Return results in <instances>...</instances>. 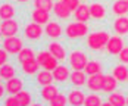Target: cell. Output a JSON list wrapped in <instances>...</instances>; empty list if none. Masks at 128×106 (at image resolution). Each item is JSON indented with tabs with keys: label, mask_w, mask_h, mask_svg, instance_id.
<instances>
[{
	"label": "cell",
	"mask_w": 128,
	"mask_h": 106,
	"mask_svg": "<svg viewBox=\"0 0 128 106\" xmlns=\"http://www.w3.org/2000/svg\"><path fill=\"white\" fill-rule=\"evenodd\" d=\"M71 66L69 65H64V64H59L52 72H53V77H54V81L59 82V84H64L66 81H69V77H71Z\"/></svg>",
	"instance_id": "8fae6325"
},
{
	"label": "cell",
	"mask_w": 128,
	"mask_h": 106,
	"mask_svg": "<svg viewBox=\"0 0 128 106\" xmlns=\"http://www.w3.org/2000/svg\"><path fill=\"white\" fill-rule=\"evenodd\" d=\"M49 56H52V53H50V50H49L47 47H46L44 50H40V52H37V54H36V59H37V62L40 64V66L46 62V59H47Z\"/></svg>",
	"instance_id": "d590c367"
},
{
	"label": "cell",
	"mask_w": 128,
	"mask_h": 106,
	"mask_svg": "<svg viewBox=\"0 0 128 106\" xmlns=\"http://www.w3.org/2000/svg\"><path fill=\"white\" fill-rule=\"evenodd\" d=\"M112 75L115 77L119 82H127L128 80V65L125 64H116L114 68H112Z\"/></svg>",
	"instance_id": "484cf974"
},
{
	"label": "cell",
	"mask_w": 128,
	"mask_h": 106,
	"mask_svg": "<svg viewBox=\"0 0 128 106\" xmlns=\"http://www.w3.org/2000/svg\"><path fill=\"white\" fill-rule=\"evenodd\" d=\"M15 2H16L18 4H26V3H30L31 0H15Z\"/></svg>",
	"instance_id": "b9f144b4"
},
{
	"label": "cell",
	"mask_w": 128,
	"mask_h": 106,
	"mask_svg": "<svg viewBox=\"0 0 128 106\" xmlns=\"http://www.w3.org/2000/svg\"><path fill=\"white\" fill-rule=\"evenodd\" d=\"M68 65L71 69H84L88 62V54L82 49H74L68 53Z\"/></svg>",
	"instance_id": "3957f363"
},
{
	"label": "cell",
	"mask_w": 128,
	"mask_h": 106,
	"mask_svg": "<svg viewBox=\"0 0 128 106\" xmlns=\"http://www.w3.org/2000/svg\"><path fill=\"white\" fill-rule=\"evenodd\" d=\"M19 22L12 18V19H4V21H0V30L3 32V37H12L16 36L19 32Z\"/></svg>",
	"instance_id": "9c48e42d"
},
{
	"label": "cell",
	"mask_w": 128,
	"mask_h": 106,
	"mask_svg": "<svg viewBox=\"0 0 128 106\" xmlns=\"http://www.w3.org/2000/svg\"><path fill=\"white\" fill-rule=\"evenodd\" d=\"M118 86H119V81L112 75V74H104V78H103V87L102 92L109 94V93L118 90Z\"/></svg>",
	"instance_id": "cb8c5ba5"
},
{
	"label": "cell",
	"mask_w": 128,
	"mask_h": 106,
	"mask_svg": "<svg viewBox=\"0 0 128 106\" xmlns=\"http://www.w3.org/2000/svg\"><path fill=\"white\" fill-rule=\"evenodd\" d=\"M31 19H32L34 22L40 24V25H46V24L50 21V13H49V10L34 8V9L31 10Z\"/></svg>",
	"instance_id": "7402d4cb"
},
{
	"label": "cell",
	"mask_w": 128,
	"mask_h": 106,
	"mask_svg": "<svg viewBox=\"0 0 128 106\" xmlns=\"http://www.w3.org/2000/svg\"><path fill=\"white\" fill-rule=\"evenodd\" d=\"M54 81V77H53V72L49 71V69H40L38 72L36 74V82L38 84L40 87L43 86H47V84H52Z\"/></svg>",
	"instance_id": "603a6c76"
},
{
	"label": "cell",
	"mask_w": 128,
	"mask_h": 106,
	"mask_svg": "<svg viewBox=\"0 0 128 106\" xmlns=\"http://www.w3.org/2000/svg\"><path fill=\"white\" fill-rule=\"evenodd\" d=\"M118 60H119L121 64L128 65V46H125V47L121 50V53L118 54Z\"/></svg>",
	"instance_id": "74e56055"
},
{
	"label": "cell",
	"mask_w": 128,
	"mask_h": 106,
	"mask_svg": "<svg viewBox=\"0 0 128 106\" xmlns=\"http://www.w3.org/2000/svg\"><path fill=\"white\" fill-rule=\"evenodd\" d=\"M36 49L32 47V46H24L22 47V50L16 54V59H18V64H22V62H25V60H30V59H34L36 58Z\"/></svg>",
	"instance_id": "4316f807"
},
{
	"label": "cell",
	"mask_w": 128,
	"mask_h": 106,
	"mask_svg": "<svg viewBox=\"0 0 128 106\" xmlns=\"http://www.w3.org/2000/svg\"><path fill=\"white\" fill-rule=\"evenodd\" d=\"M112 28L115 34L119 36H128V16H116L112 22Z\"/></svg>",
	"instance_id": "d6986e66"
},
{
	"label": "cell",
	"mask_w": 128,
	"mask_h": 106,
	"mask_svg": "<svg viewBox=\"0 0 128 106\" xmlns=\"http://www.w3.org/2000/svg\"><path fill=\"white\" fill-rule=\"evenodd\" d=\"M90 32V25L81 21H71L65 26V37L68 40H81Z\"/></svg>",
	"instance_id": "7a4b0ae2"
},
{
	"label": "cell",
	"mask_w": 128,
	"mask_h": 106,
	"mask_svg": "<svg viewBox=\"0 0 128 106\" xmlns=\"http://www.w3.org/2000/svg\"><path fill=\"white\" fill-rule=\"evenodd\" d=\"M3 105H8V106H19V102H18V97L16 94H9L3 99Z\"/></svg>",
	"instance_id": "8d00e7d4"
},
{
	"label": "cell",
	"mask_w": 128,
	"mask_h": 106,
	"mask_svg": "<svg viewBox=\"0 0 128 106\" xmlns=\"http://www.w3.org/2000/svg\"><path fill=\"white\" fill-rule=\"evenodd\" d=\"M90 8V15L94 21H103L108 15V10L104 8V4L99 3V2H93L91 4H88Z\"/></svg>",
	"instance_id": "ac0fdd59"
},
{
	"label": "cell",
	"mask_w": 128,
	"mask_h": 106,
	"mask_svg": "<svg viewBox=\"0 0 128 106\" xmlns=\"http://www.w3.org/2000/svg\"><path fill=\"white\" fill-rule=\"evenodd\" d=\"M104 103L110 106H124L127 105V96L122 92H119V90H115V92L109 93V96H108Z\"/></svg>",
	"instance_id": "44dd1931"
},
{
	"label": "cell",
	"mask_w": 128,
	"mask_h": 106,
	"mask_svg": "<svg viewBox=\"0 0 128 106\" xmlns=\"http://www.w3.org/2000/svg\"><path fill=\"white\" fill-rule=\"evenodd\" d=\"M16 97H18V102H19V106H26L32 103V94L28 90H21L19 93H16Z\"/></svg>",
	"instance_id": "1f68e13d"
},
{
	"label": "cell",
	"mask_w": 128,
	"mask_h": 106,
	"mask_svg": "<svg viewBox=\"0 0 128 106\" xmlns=\"http://www.w3.org/2000/svg\"><path fill=\"white\" fill-rule=\"evenodd\" d=\"M58 93H59V87L52 82V84H47V86H43L41 87V90H40V99L44 103H49L50 105V102L56 97Z\"/></svg>",
	"instance_id": "2e32d148"
},
{
	"label": "cell",
	"mask_w": 128,
	"mask_h": 106,
	"mask_svg": "<svg viewBox=\"0 0 128 106\" xmlns=\"http://www.w3.org/2000/svg\"><path fill=\"white\" fill-rule=\"evenodd\" d=\"M58 65H59V60H58V59H56V58L52 54V56H49V58L46 59V62L41 65V68H44V69H49V71H53V69H54Z\"/></svg>",
	"instance_id": "e575fe53"
},
{
	"label": "cell",
	"mask_w": 128,
	"mask_h": 106,
	"mask_svg": "<svg viewBox=\"0 0 128 106\" xmlns=\"http://www.w3.org/2000/svg\"><path fill=\"white\" fill-rule=\"evenodd\" d=\"M112 13L115 16H125L128 13V2L127 0H115L112 4Z\"/></svg>",
	"instance_id": "83f0119b"
},
{
	"label": "cell",
	"mask_w": 128,
	"mask_h": 106,
	"mask_svg": "<svg viewBox=\"0 0 128 106\" xmlns=\"http://www.w3.org/2000/svg\"><path fill=\"white\" fill-rule=\"evenodd\" d=\"M4 93H6V88H4V86L0 82V99H3V97H4Z\"/></svg>",
	"instance_id": "60d3db41"
},
{
	"label": "cell",
	"mask_w": 128,
	"mask_h": 106,
	"mask_svg": "<svg viewBox=\"0 0 128 106\" xmlns=\"http://www.w3.org/2000/svg\"><path fill=\"white\" fill-rule=\"evenodd\" d=\"M87 72L84 69H72L71 71V77H69V82L72 87H78V88H82L86 87L87 84Z\"/></svg>",
	"instance_id": "30bf717a"
},
{
	"label": "cell",
	"mask_w": 128,
	"mask_h": 106,
	"mask_svg": "<svg viewBox=\"0 0 128 106\" xmlns=\"http://www.w3.org/2000/svg\"><path fill=\"white\" fill-rule=\"evenodd\" d=\"M72 15H74L75 21H81V22H88V19L91 18L90 8H88V4H86V3H80V6L74 10Z\"/></svg>",
	"instance_id": "d4e9b609"
},
{
	"label": "cell",
	"mask_w": 128,
	"mask_h": 106,
	"mask_svg": "<svg viewBox=\"0 0 128 106\" xmlns=\"http://www.w3.org/2000/svg\"><path fill=\"white\" fill-rule=\"evenodd\" d=\"M2 80H3V78H2V75H0V82H2Z\"/></svg>",
	"instance_id": "f6af8a7d"
},
{
	"label": "cell",
	"mask_w": 128,
	"mask_h": 106,
	"mask_svg": "<svg viewBox=\"0 0 128 106\" xmlns=\"http://www.w3.org/2000/svg\"><path fill=\"white\" fill-rule=\"evenodd\" d=\"M124 47H125V41L122 38V36L115 34V36H110V38L106 44V53L109 56H118Z\"/></svg>",
	"instance_id": "8992f818"
},
{
	"label": "cell",
	"mask_w": 128,
	"mask_h": 106,
	"mask_svg": "<svg viewBox=\"0 0 128 106\" xmlns=\"http://www.w3.org/2000/svg\"><path fill=\"white\" fill-rule=\"evenodd\" d=\"M52 12H53V15H54L59 21H66V19H69L71 15H72V10L65 4L62 0L54 2V6H53Z\"/></svg>",
	"instance_id": "7c38bea8"
},
{
	"label": "cell",
	"mask_w": 128,
	"mask_h": 106,
	"mask_svg": "<svg viewBox=\"0 0 128 106\" xmlns=\"http://www.w3.org/2000/svg\"><path fill=\"white\" fill-rule=\"evenodd\" d=\"M0 75H2V78L4 80V81H8V80L16 77V68H15L12 64L6 62L4 65L0 66Z\"/></svg>",
	"instance_id": "f546056e"
},
{
	"label": "cell",
	"mask_w": 128,
	"mask_h": 106,
	"mask_svg": "<svg viewBox=\"0 0 128 106\" xmlns=\"http://www.w3.org/2000/svg\"><path fill=\"white\" fill-rule=\"evenodd\" d=\"M24 87H25V81H24V78H21L18 75L10 80H8L6 84H4V88H6L8 94H16L21 90H24Z\"/></svg>",
	"instance_id": "9a60e30c"
},
{
	"label": "cell",
	"mask_w": 128,
	"mask_h": 106,
	"mask_svg": "<svg viewBox=\"0 0 128 106\" xmlns=\"http://www.w3.org/2000/svg\"><path fill=\"white\" fill-rule=\"evenodd\" d=\"M103 103H104V102L102 100V96L97 92H90L88 94H86V102H84V105L99 106V105H103Z\"/></svg>",
	"instance_id": "4dcf8cb0"
},
{
	"label": "cell",
	"mask_w": 128,
	"mask_h": 106,
	"mask_svg": "<svg viewBox=\"0 0 128 106\" xmlns=\"http://www.w3.org/2000/svg\"><path fill=\"white\" fill-rule=\"evenodd\" d=\"M62 2H64L65 4L72 10V12H74L78 6H80V2H81V0H62Z\"/></svg>",
	"instance_id": "ab89813d"
},
{
	"label": "cell",
	"mask_w": 128,
	"mask_h": 106,
	"mask_svg": "<svg viewBox=\"0 0 128 106\" xmlns=\"http://www.w3.org/2000/svg\"><path fill=\"white\" fill-rule=\"evenodd\" d=\"M110 38L109 32L104 30H97V31H91L88 32L87 38H86V44L91 52L100 53L103 50H106V44Z\"/></svg>",
	"instance_id": "6da1fadb"
},
{
	"label": "cell",
	"mask_w": 128,
	"mask_h": 106,
	"mask_svg": "<svg viewBox=\"0 0 128 106\" xmlns=\"http://www.w3.org/2000/svg\"><path fill=\"white\" fill-rule=\"evenodd\" d=\"M66 96H68V105L81 106V105H84V102H86V93L82 92L81 88H78V87L71 88Z\"/></svg>",
	"instance_id": "4fadbf2b"
},
{
	"label": "cell",
	"mask_w": 128,
	"mask_h": 106,
	"mask_svg": "<svg viewBox=\"0 0 128 106\" xmlns=\"http://www.w3.org/2000/svg\"><path fill=\"white\" fill-rule=\"evenodd\" d=\"M47 49L50 50V53L59 60V62H64L68 59V50L62 43H59L58 40H52L50 43L47 44Z\"/></svg>",
	"instance_id": "ba28073f"
},
{
	"label": "cell",
	"mask_w": 128,
	"mask_h": 106,
	"mask_svg": "<svg viewBox=\"0 0 128 106\" xmlns=\"http://www.w3.org/2000/svg\"><path fill=\"white\" fill-rule=\"evenodd\" d=\"M127 105H128V94H127Z\"/></svg>",
	"instance_id": "ee69618b"
},
{
	"label": "cell",
	"mask_w": 128,
	"mask_h": 106,
	"mask_svg": "<svg viewBox=\"0 0 128 106\" xmlns=\"http://www.w3.org/2000/svg\"><path fill=\"white\" fill-rule=\"evenodd\" d=\"M24 37H19L18 34L16 36H12V37H4V40L2 41V47L9 53V54H18V53L22 50V47L25 46L24 44Z\"/></svg>",
	"instance_id": "5b68a950"
},
{
	"label": "cell",
	"mask_w": 128,
	"mask_h": 106,
	"mask_svg": "<svg viewBox=\"0 0 128 106\" xmlns=\"http://www.w3.org/2000/svg\"><path fill=\"white\" fill-rule=\"evenodd\" d=\"M127 82H128V80H127Z\"/></svg>",
	"instance_id": "bcb514c9"
},
{
	"label": "cell",
	"mask_w": 128,
	"mask_h": 106,
	"mask_svg": "<svg viewBox=\"0 0 128 106\" xmlns=\"http://www.w3.org/2000/svg\"><path fill=\"white\" fill-rule=\"evenodd\" d=\"M15 16H16V4H13L10 2L0 3V21L12 19Z\"/></svg>",
	"instance_id": "ffe728a7"
},
{
	"label": "cell",
	"mask_w": 128,
	"mask_h": 106,
	"mask_svg": "<svg viewBox=\"0 0 128 106\" xmlns=\"http://www.w3.org/2000/svg\"><path fill=\"white\" fill-rule=\"evenodd\" d=\"M50 105H53V106H65V105H68V96L59 92L58 94H56V97L50 102Z\"/></svg>",
	"instance_id": "836d02e7"
},
{
	"label": "cell",
	"mask_w": 128,
	"mask_h": 106,
	"mask_svg": "<svg viewBox=\"0 0 128 106\" xmlns=\"http://www.w3.org/2000/svg\"><path fill=\"white\" fill-rule=\"evenodd\" d=\"M21 66V72L25 75V77H36V74L38 72L40 69V64L37 62V59H30V60H25L22 64H19Z\"/></svg>",
	"instance_id": "e0dca14e"
},
{
	"label": "cell",
	"mask_w": 128,
	"mask_h": 106,
	"mask_svg": "<svg viewBox=\"0 0 128 106\" xmlns=\"http://www.w3.org/2000/svg\"><path fill=\"white\" fill-rule=\"evenodd\" d=\"M44 34L49 40H59L62 37V34H65V30L62 28L59 21H49L44 25Z\"/></svg>",
	"instance_id": "52a82bcc"
},
{
	"label": "cell",
	"mask_w": 128,
	"mask_h": 106,
	"mask_svg": "<svg viewBox=\"0 0 128 106\" xmlns=\"http://www.w3.org/2000/svg\"><path fill=\"white\" fill-rule=\"evenodd\" d=\"M9 56H10L9 53L6 52L3 47H0V66L4 65L6 62H9Z\"/></svg>",
	"instance_id": "f35d334b"
},
{
	"label": "cell",
	"mask_w": 128,
	"mask_h": 106,
	"mask_svg": "<svg viewBox=\"0 0 128 106\" xmlns=\"http://www.w3.org/2000/svg\"><path fill=\"white\" fill-rule=\"evenodd\" d=\"M32 4L37 9H44V10L50 12L53 9V6H54V2L53 0H32Z\"/></svg>",
	"instance_id": "d6a6232c"
},
{
	"label": "cell",
	"mask_w": 128,
	"mask_h": 106,
	"mask_svg": "<svg viewBox=\"0 0 128 106\" xmlns=\"http://www.w3.org/2000/svg\"><path fill=\"white\" fill-rule=\"evenodd\" d=\"M84 71L87 72V75L99 74V72H103V65L99 59H88V62H87V65L84 68Z\"/></svg>",
	"instance_id": "f1b7e54d"
},
{
	"label": "cell",
	"mask_w": 128,
	"mask_h": 106,
	"mask_svg": "<svg viewBox=\"0 0 128 106\" xmlns=\"http://www.w3.org/2000/svg\"><path fill=\"white\" fill-rule=\"evenodd\" d=\"M103 78H104V74H103V72L88 75V78H87V84H86V87L88 88V92H97V93L102 92Z\"/></svg>",
	"instance_id": "5bb4252c"
},
{
	"label": "cell",
	"mask_w": 128,
	"mask_h": 106,
	"mask_svg": "<svg viewBox=\"0 0 128 106\" xmlns=\"http://www.w3.org/2000/svg\"><path fill=\"white\" fill-rule=\"evenodd\" d=\"M127 2H128V0H127Z\"/></svg>",
	"instance_id": "7dc6e473"
},
{
	"label": "cell",
	"mask_w": 128,
	"mask_h": 106,
	"mask_svg": "<svg viewBox=\"0 0 128 106\" xmlns=\"http://www.w3.org/2000/svg\"><path fill=\"white\" fill-rule=\"evenodd\" d=\"M3 38V32H2V30H0V40Z\"/></svg>",
	"instance_id": "7bdbcfd3"
},
{
	"label": "cell",
	"mask_w": 128,
	"mask_h": 106,
	"mask_svg": "<svg viewBox=\"0 0 128 106\" xmlns=\"http://www.w3.org/2000/svg\"><path fill=\"white\" fill-rule=\"evenodd\" d=\"M24 38L26 41H30V43H38L41 37H43V34H44V28L43 25H40L37 22H34V21H31V22H28L24 25Z\"/></svg>",
	"instance_id": "277c9868"
}]
</instances>
